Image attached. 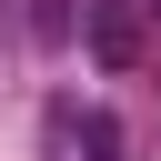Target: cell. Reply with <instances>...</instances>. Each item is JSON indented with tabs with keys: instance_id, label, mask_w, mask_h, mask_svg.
<instances>
[{
	"instance_id": "cell-1",
	"label": "cell",
	"mask_w": 161,
	"mask_h": 161,
	"mask_svg": "<svg viewBox=\"0 0 161 161\" xmlns=\"http://www.w3.org/2000/svg\"><path fill=\"white\" fill-rule=\"evenodd\" d=\"M91 50H101L111 70H131V60H141V10H131V0H91Z\"/></svg>"
},
{
	"instance_id": "cell-2",
	"label": "cell",
	"mask_w": 161,
	"mask_h": 161,
	"mask_svg": "<svg viewBox=\"0 0 161 161\" xmlns=\"http://www.w3.org/2000/svg\"><path fill=\"white\" fill-rule=\"evenodd\" d=\"M111 151H121V131H111V121H91V161H111Z\"/></svg>"
}]
</instances>
